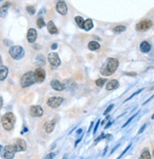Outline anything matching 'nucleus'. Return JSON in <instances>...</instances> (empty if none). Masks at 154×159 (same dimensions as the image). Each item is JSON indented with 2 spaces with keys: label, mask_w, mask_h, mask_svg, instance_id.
Here are the masks:
<instances>
[{
  "label": "nucleus",
  "mask_w": 154,
  "mask_h": 159,
  "mask_svg": "<svg viewBox=\"0 0 154 159\" xmlns=\"http://www.w3.org/2000/svg\"><path fill=\"white\" fill-rule=\"evenodd\" d=\"M99 123H100V120H97V124H95V126L94 128V134L95 135V133H97V128H98V125H99Z\"/></svg>",
  "instance_id": "f704fd0d"
},
{
  "label": "nucleus",
  "mask_w": 154,
  "mask_h": 159,
  "mask_svg": "<svg viewBox=\"0 0 154 159\" xmlns=\"http://www.w3.org/2000/svg\"><path fill=\"white\" fill-rule=\"evenodd\" d=\"M54 156H55V154H54V152H51V154H47V156L45 157V159H53Z\"/></svg>",
  "instance_id": "72a5a7b5"
},
{
  "label": "nucleus",
  "mask_w": 154,
  "mask_h": 159,
  "mask_svg": "<svg viewBox=\"0 0 154 159\" xmlns=\"http://www.w3.org/2000/svg\"><path fill=\"white\" fill-rule=\"evenodd\" d=\"M131 144H130V145H129V146H128V147H127V148H126V149L124 150V151H123V152H122V154H120V156H118V157H117V158H116V159H120V158H121V157L123 156V155H124V154H126V152H127L129 151V150H130V148H131Z\"/></svg>",
  "instance_id": "c756f323"
},
{
  "label": "nucleus",
  "mask_w": 154,
  "mask_h": 159,
  "mask_svg": "<svg viewBox=\"0 0 154 159\" xmlns=\"http://www.w3.org/2000/svg\"><path fill=\"white\" fill-rule=\"evenodd\" d=\"M118 146H119V145H116V146H115V148H113V149L112 150V152H111V154H113V152H115V150H116V149H117V148H118Z\"/></svg>",
  "instance_id": "a19ab883"
},
{
  "label": "nucleus",
  "mask_w": 154,
  "mask_h": 159,
  "mask_svg": "<svg viewBox=\"0 0 154 159\" xmlns=\"http://www.w3.org/2000/svg\"><path fill=\"white\" fill-rule=\"evenodd\" d=\"M1 1H3V0H0V2H1Z\"/></svg>",
  "instance_id": "09e8293b"
},
{
  "label": "nucleus",
  "mask_w": 154,
  "mask_h": 159,
  "mask_svg": "<svg viewBox=\"0 0 154 159\" xmlns=\"http://www.w3.org/2000/svg\"><path fill=\"white\" fill-rule=\"evenodd\" d=\"M37 62H38V63H39L40 64H43V65H44V64H45V63L44 56H43V55H39V56H37Z\"/></svg>",
  "instance_id": "c85d7f7f"
},
{
  "label": "nucleus",
  "mask_w": 154,
  "mask_h": 159,
  "mask_svg": "<svg viewBox=\"0 0 154 159\" xmlns=\"http://www.w3.org/2000/svg\"><path fill=\"white\" fill-rule=\"evenodd\" d=\"M55 125H56V119H52L51 121H49V122L45 123V132L47 134H51L54 131Z\"/></svg>",
  "instance_id": "dca6fc26"
},
{
  "label": "nucleus",
  "mask_w": 154,
  "mask_h": 159,
  "mask_svg": "<svg viewBox=\"0 0 154 159\" xmlns=\"http://www.w3.org/2000/svg\"><path fill=\"white\" fill-rule=\"evenodd\" d=\"M88 48H89L90 50L95 51V50H98V49L100 48V45L95 41H91L90 43L88 44Z\"/></svg>",
  "instance_id": "412c9836"
},
{
  "label": "nucleus",
  "mask_w": 154,
  "mask_h": 159,
  "mask_svg": "<svg viewBox=\"0 0 154 159\" xmlns=\"http://www.w3.org/2000/svg\"><path fill=\"white\" fill-rule=\"evenodd\" d=\"M35 78H36V83H43L45 80V71L41 67H38L34 71Z\"/></svg>",
  "instance_id": "9b49d317"
},
{
  "label": "nucleus",
  "mask_w": 154,
  "mask_h": 159,
  "mask_svg": "<svg viewBox=\"0 0 154 159\" xmlns=\"http://www.w3.org/2000/svg\"><path fill=\"white\" fill-rule=\"evenodd\" d=\"M13 147L15 149V151L16 152H24L27 150V143L25 141L24 139H17L16 141H15Z\"/></svg>",
  "instance_id": "f8f14e48"
},
{
  "label": "nucleus",
  "mask_w": 154,
  "mask_h": 159,
  "mask_svg": "<svg viewBox=\"0 0 154 159\" xmlns=\"http://www.w3.org/2000/svg\"><path fill=\"white\" fill-rule=\"evenodd\" d=\"M152 22L151 20H142L136 25V30L138 32H146V30H149L152 27Z\"/></svg>",
  "instance_id": "6e6552de"
},
{
  "label": "nucleus",
  "mask_w": 154,
  "mask_h": 159,
  "mask_svg": "<svg viewBox=\"0 0 154 159\" xmlns=\"http://www.w3.org/2000/svg\"><path fill=\"white\" fill-rule=\"evenodd\" d=\"M50 85H51L52 88L54 90H56V91H63V90L65 89V86H64L63 83H61L60 81H58V80H52Z\"/></svg>",
  "instance_id": "ddd939ff"
},
{
  "label": "nucleus",
  "mask_w": 154,
  "mask_h": 159,
  "mask_svg": "<svg viewBox=\"0 0 154 159\" xmlns=\"http://www.w3.org/2000/svg\"><path fill=\"white\" fill-rule=\"evenodd\" d=\"M136 115H137V114H135V115H134V116H132V117H131L130 118V119H129V120L127 121V122H126V123L124 124V125H123V127H122V128H125L126 126H128V125H129V123H130V122H131V121L132 119H133V118H134L135 117H136Z\"/></svg>",
  "instance_id": "2f4dec72"
},
{
  "label": "nucleus",
  "mask_w": 154,
  "mask_h": 159,
  "mask_svg": "<svg viewBox=\"0 0 154 159\" xmlns=\"http://www.w3.org/2000/svg\"><path fill=\"white\" fill-rule=\"evenodd\" d=\"M47 30L50 34H57L58 32H59L56 26H55V24L52 21H49L47 23Z\"/></svg>",
  "instance_id": "aec40b11"
},
{
  "label": "nucleus",
  "mask_w": 154,
  "mask_h": 159,
  "mask_svg": "<svg viewBox=\"0 0 154 159\" xmlns=\"http://www.w3.org/2000/svg\"><path fill=\"white\" fill-rule=\"evenodd\" d=\"M113 108V104H111L109 107H108L106 110H105V112H104V115H107V114H109L111 111H112V109Z\"/></svg>",
  "instance_id": "7c9ffc66"
},
{
  "label": "nucleus",
  "mask_w": 154,
  "mask_h": 159,
  "mask_svg": "<svg viewBox=\"0 0 154 159\" xmlns=\"http://www.w3.org/2000/svg\"><path fill=\"white\" fill-rule=\"evenodd\" d=\"M2 64V61H1V57H0V65Z\"/></svg>",
  "instance_id": "a18cd8bd"
},
{
  "label": "nucleus",
  "mask_w": 154,
  "mask_h": 159,
  "mask_svg": "<svg viewBox=\"0 0 154 159\" xmlns=\"http://www.w3.org/2000/svg\"><path fill=\"white\" fill-rule=\"evenodd\" d=\"M57 48H58V44H56V43H54L53 45L51 46V48L52 49H56Z\"/></svg>",
  "instance_id": "4c0bfd02"
},
{
  "label": "nucleus",
  "mask_w": 154,
  "mask_h": 159,
  "mask_svg": "<svg viewBox=\"0 0 154 159\" xmlns=\"http://www.w3.org/2000/svg\"><path fill=\"white\" fill-rule=\"evenodd\" d=\"M142 91H143V89H139V90H138V91H137V92H135V93H133V94H132V95H131V96L130 97V98H129V99H127V101H129V99H131V98H133V97H134V96H136L137 94H139V93H141V92H142Z\"/></svg>",
  "instance_id": "473e14b6"
},
{
  "label": "nucleus",
  "mask_w": 154,
  "mask_h": 159,
  "mask_svg": "<svg viewBox=\"0 0 154 159\" xmlns=\"http://www.w3.org/2000/svg\"><path fill=\"white\" fill-rule=\"evenodd\" d=\"M75 21L77 25L81 28V29H83V24H84V20H83V18L81 16H76L75 17Z\"/></svg>",
  "instance_id": "393cba45"
},
{
  "label": "nucleus",
  "mask_w": 154,
  "mask_h": 159,
  "mask_svg": "<svg viewBox=\"0 0 154 159\" xmlns=\"http://www.w3.org/2000/svg\"><path fill=\"white\" fill-rule=\"evenodd\" d=\"M119 87V83L117 80H111L109 83L106 85V89L108 91H112V90L116 89Z\"/></svg>",
  "instance_id": "2eb2a0df"
},
{
  "label": "nucleus",
  "mask_w": 154,
  "mask_h": 159,
  "mask_svg": "<svg viewBox=\"0 0 154 159\" xmlns=\"http://www.w3.org/2000/svg\"><path fill=\"white\" fill-rule=\"evenodd\" d=\"M112 123H113V121H110V122H108V124L105 126V129H108V128H109L111 125H112Z\"/></svg>",
  "instance_id": "ea45409f"
},
{
  "label": "nucleus",
  "mask_w": 154,
  "mask_h": 159,
  "mask_svg": "<svg viewBox=\"0 0 154 159\" xmlns=\"http://www.w3.org/2000/svg\"><path fill=\"white\" fill-rule=\"evenodd\" d=\"M9 7H10V3L7 2V3H5L1 8H0V17L1 18H5L6 16H7Z\"/></svg>",
  "instance_id": "6ab92c4d"
},
{
  "label": "nucleus",
  "mask_w": 154,
  "mask_h": 159,
  "mask_svg": "<svg viewBox=\"0 0 154 159\" xmlns=\"http://www.w3.org/2000/svg\"><path fill=\"white\" fill-rule=\"evenodd\" d=\"M105 83H106V79H97V81H95V85H97V86H98V87L103 86L104 85H105Z\"/></svg>",
  "instance_id": "a878e982"
},
{
  "label": "nucleus",
  "mask_w": 154,
  "mask_h": 159,
  "mask_svg": "<svg viewBox=\"0 0 154 159\" xmlns=\"http://www.w3.org/2000/svg\"><path fill=\"white\" fill-rule=\"evenodd\" d=\"M105 138V136H104V134H102V135H101V136H99V138H97V139H95V143L98 142V141H99V140H100L101 138Z\"/></svg>",
  "instance_id": "e433bc0d"
},
{
  "label": "nucleus",
  "mask_w": 154,
  "mask_h": 159,
  "mask_svg": "<svg viewBox=\"0 0 154 159\" xmlns=\"http://www.w3.org/2000/svg\"><path fill=\"white\" fill-rule=\"evenodd\" d=\"M2 105H3V99H2V97L0 96V109L2 108Z\"/></svg>",
  "instance_id": "58836bf2"
},
{
  "label": "nucleus",
  "mask_w": 154,
  "mask_h": 159,
  "mask_svg": "<svg viewBox=\"0 0 154 159\" xmlns=\"http://www.w3.org/2000/svg\"><path fill=\"white\" fill-rule=\"evenodd\" d=\"M63 102V99L61 97H51L47 99V105L51 108H58Z\"/></svg>",
  "instance_id": "423d86ee"
},
{
  "label": "nucleus",
  "mask_w": 154,
  "mask_h": 159,
  "mask_svg": "<svg viewBox=\"0 0 154 159\" xmlns=\"http://www.w3.org/2000/svg\"><path fill=\"white\" fill-rule=\"evenodd\" d=\"M9 53H10L11 57L14 60H21L25 56V50L22 46H13L9 49Z\"/></svg>",
  "instance_id": "20e7f679"
},
{
  "label": "nucleus",
  "mask_w": 154,
  "mask_h": 159,
  "mask_svg": "<svg viewBox=\"0 0 154 159\" xmlns=\"http://www.w3.org/2000/svg\"><path fill=\"white\" fill-rule=\"evenodd\" d=\"M37 27H38L39 29H42L43 27H45V21L43 18L40 17L37 19Z\"/></svg>",
  "instance_id": "bb28decb"
},
{
  "label": "nucleus",
  "mask_w": 154,
  "mask_h": 159,
  "mask_svg": "<svg viewBox=\"0 0 154 159\" xmlns=\"http://www.w3.org/2000/svg\"><path fill=\"white\" fill-rule=\"evenodd\" d=\"M113 32H115V33H120V32H125L126 30V27L125 26H123V25H118V26H116L113 28Z\"/></svg>",
  "instance_id": "b1692460"
},
{
  "label": "nucleus",
  "mask_w": 154,
  "mask_h": 159,
  "mask_svg": "<svg viewBox=\"0 0 154 159\" xmlns=\"http://www.w3.org/2000/svg\"><path fill=\"white\" fill-rule=\"evenodd\" d=\"M1 151H2V146L0 145V152H1Z\"/></svg>",
  "instance_id": "49530a36"
},
{
  "label": "nucleus",
  "mask_w": 154,
  "mask_h": 159,
  "mask_svg": "<svg viewBox=\"0 0 154 159\" xmlns=\"http://www.w3.org/2000/svg\"><path fill=\"white\" fill-rule=\"evenodd\" d=\"M93 125H94V122H91V125H90V128H89V130H88V133H90V131L92 129V127H93Z\"/></svg>",
  "instance_id": "37998d69"
},
{
  "label": "nucleus",
  "mask_w": 154,
  "mask_h": 159,
  "mask_svg": "<svg viewBox=\"0 0 154 159\" xmlns=\"http://www.w3.org/2000/svg\"><path fill=\"white\" fill-rule=\"evenodd\" d=\"M146 127H147V124H144V125L140 128V130L138 131V134H139V135H140V134H142V133H143V131H144L145 129H146Z\"/></svg>",
  "instance_id": "c9c22d12"
},
{
  "label": "nucleus",
  "mask_w": 154,
  "mask_h": 159,
  "mask_svg": "<svg viewBox=\"0 0 154 159\" xmlns=\"http://www.w3.org/2000/svg\"><path fill=\"white\" fill-rule=\"evenodd\" d=\"M94 27V24H93V21L91 19H87L86 21H84V24H83V29H84L86 32H89V30H91L93 29Z\"/></svg>",
  "instance_id": "4be33fe9"
},
{
  "label": "nucleus",
  "mask_w": 154,
  "mask_h": 159,
  "mask_svg": "<svg viewBox=\"0 0 154 159\" xmlns=\"http://www.w3.org/2000/svg\"><path fill=\"white\" fill-rule=\"evenodd\" d=\"M140 159H151V155H150V152L147 149L144 150L142 154H141Z\"/></svg>",
  "instance_id": "5701e85b"
},
{
  "label": "nucleus",
  "mask_w": 154,
  "mask_h": 159,
  "mask_svg": "<svg viewBox=\"0 0 154 159\" xmlns=\"http://www.w3.org/2000/svg\"><path fill=\"white\" fill-rule=\"evenodd\" d=\"M27 11L29 12L30 15H33L35 13V8L33 6H27Z\"/></svg>",
  "instance_id": "cd10ccee"
},
{
  "label": "nucleus",
  "mask_w": 154,
  "mask_h": 159,
  "mask_svg": "<svg viewBox=\"0 0 154 159\" xmlns=\"http://www.w3.org/2000/svg\"><path fill=\"white\" fill-rule=\"evenodd\" d=\"M82 133V129H79L78 131H77V135H79V134Z\"/></svg>",
  "instance_id": "c03bdc74"
},
{
  "label": "nucleus",
  "mask_w": 154,
  "mask_h": 159,
  "mask_svg": "<svg viewBox=\"0 0 154 159\" xmlns=\"http://www.w3.org/2000/svg\"><path fill=\"white\" fill-rule=\"evenodd\" d=\"M29 114L31 117H39L44 115V110L40 105H33L29 108Z\"/></svg>",
  "instance_id": "1a4fd4ad"
},
{
  "label": "nucleus",
  "mask_w": 154,
  "mask_h": 159,
  "mask_svg": "<svg viewBox=\"0 0 154 159\" xmlns=\"http://www.w3.org/2000/svg\"><path fill=\"white\" fill-rule=\"evenodd\" d=\"M35 83H36V78L33 71H29V72L25 73L20 81V85L23 88H26V87H29L30 85H34Z\"/></svg>",
  "instance_id": "7ed1b4c3"
},
{
  "label": "nucleus",
  "mask_w": 154,
  "mask_h": 159,
  "mask_svg": "<svg viewBox=\"0 0 154 159\" xmlns=\"http://www.w3.org/2000/svg\"><path fill=\"white\" fill-rule=\"evenodd\" d=\"M8 73H9L8 67L5 66V65H0V82L4 81L7 78Z\"/></svg>",
  "instance_id": "a211bd4d"
},
{
  "label": "nucleus",
  "mask_w": 154,
  "mask_h": 159,
  "mask_svg": "<svg viewBox=\"0 0 154 159\" xmlns=\"http://www.w3.org/2000/svg\"><path fill=\"white\" fill-rule=\"evenodd\" d=\"M119 62L117 59L115 58H109L107 60V63L104 65V67L101 68L100 73L103 75V76H111L113 73L115 72L116 69L118 68Z\"/></svg>",
  "instance_id": "f257e3e1"
},
{
  "label": "nucleus",
  "mask_w": 154,
  "mask_h": 159,
  "mask_svg": "<svg viewBox=\"0 0 154 159\" xmlns=\"http://www.w3.org/2000/svg\"><path fill=\"white\" fill-rule=\"evenodd\" d=\"M15 120H16V118H15V116L11 112H9V113H6L5 115H3L1 117V123L3 128L6 131L12 130V128L14 127Z\"/></svg>",
  "instance_id": "f03ea898"
},
{
  "label": "nucleus",
  "mask_w": 154,
  "mask_h": 159,
  "mask_svg": "<svg viewBox=\"0 0 154 159\" xmlns=\"http://www.w3.org/2000/svg\"><path fill=\"white\" fill-rule=\"evenodd\" d=\"M150 49H151V46H150V44L147 41H144L140 44V50L141 52L143 53H147L150 51Z\"/></svg>",
  "instance_id": "f3484780"
},
{
  "label": "nucleus",
  "mask_w": 154,
  "mask_h": 159,
  "mask_svg": "<svg viewBox=\"0 0 154 159\" xmlns=\"http://www.w3.org/2000/svg\"><path fill=\"white\" fill-rule=\"evenodd\" d=\"M56 11L61 15H65L67 13V5L63 0H58L56 3Z\"/></svg>",
  "instance_id": "9d476101"
},
{
  "label": "nucleus",
  "mask_w": 154,
  "mask_h": 159,
  "mask_svg": "<svg viewBox=\"0 0 154 159\" xmlns=\"http://www.w3.org/2000/svg\"><path fill=\"white\" fill-rule=\"evenodd\" d=\"M27 39L29 43H34L37 39V32L35 29H29L27 34Z\"/></svg>",
  "instance_id": "4468645a"
},
{
  "label": "nucleus",
  "mask_w": 154,
  "mask_h": 159,
  "mask_svg": "<svg viewBox=\"0 0 154 159\" xmlns=\"http://www.w3.org/2000/svg\"><path fill=\"white\" fill-rule=\"evenodd\" d=\"M126 75H129V76H135L136 73H125Z\"/></svg>",
  "instance_id": "79ce46f5"
},
{
  "label": "nucleus",
  "mask_w": 154,
  "mask_h": 159,
  "mask_svg": "<svg viewBox=\"0 0 154 159\" xmlns=\"http://www.w3.org/2000/svg\"><path fill=\"white\" fill-rule=\"evenodd\" d=\"M151 118H152V119H154V114L152 115V117H151Z\"/></svg>",
  "instance_id": "de8ad7c7"
},
{
  "label": "nucleus",
  "mask_w": 154,
  "mask_h": 159,
  "mask_svg": "<svg viewBox=\"0 0 154 159\" xmlns=\"http://www.w3.org/2000/svg\"><path fill=\"white\" fill-rule=\"evenodd\" d=\"M15 152L16 151H15L13 145H7L3 148L2 156L4 159H13Z\"/></svg>",
  "instance_id": "39448f33"
},
{
  "label": "nucleus",
  "mask_w": 154,
  "mask_h": 159,
  "mask_svg": "<svg viewBox=\"0 0 154 159\" xmlns=\"http://www.w3.org/2000/svg\"><path fill=\"white\" fill-rule=\"evenodd\" d=\"M47 60L53 67H58L61 64V59L56 52H51L49 53L47 56Z\"/></svg>",
  "instance_id": "0eeeda50"
}]
</instances>
